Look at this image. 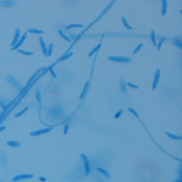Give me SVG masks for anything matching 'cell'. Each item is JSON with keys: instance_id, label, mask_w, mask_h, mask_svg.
I'll return each mask as SVG.
<instances>
[{"instance_id": "obj_1", "label": "cell", "mask_w": 182, "mask_h": 182, "mask_svg": "<svg viewBox=\"0 0 182 182\" xmlns=\"http://www.w3.org/2000/svg\"><path fill=\"white\" fill-rule=\"evenodd\" d=\"M108 59L114 62H120V63H131L132 60L127 57H120V56H109Z\"/></svg>"}, {"instance_id": "obj_2", "label": "cell", "mask_w": 182, "mask_h": 182, "mask_svg": "<svg viewBox=\"0 0 182 182\" xmlns=\"http://www.w3.org/2000/svg\"><path fill=\"white\" fill-rule=\"evenodd\" d=\"M52 128H53L52 127H46V128H43V129H40V130H36V131L31 132V133H30V135L38 136V135H40V134H43V133H48V132L51 131Z\"/></svg>"}, {"instance_id": "obj_3", "label": "cell", "mask_w": 182, "mask_h": 182, "mask_svg": "<svg viewBox=\"0 0 182 182\" xmlns=\"http://www.w3.org/2000/svg\"><path fill=\"white\" fill-rule=\"evenodd\" d=\"M33 177H34V175H33V174H20V175H17V176H16V177H14V178H13V181L17 182V181H19V180H22L31 179V178H33Z\"/></svg>"}, {"instance_id": "obj_4", "label": "cell", "mask_w": 182, "mask_h": 182, "mask_svg": "<svg viewBox=\"0 0 182 182\" xmlns=\"http://www.w3.org/2000/svg\"><path fill=\"white\" fill-rule=\"evenodd\" d=\"M81 157H82V158H83V163H84L86 174H87V175H89V174H90V166H89V160H88L87 156H86L85 154H81Z\"/></svg>"}, {"instance_id": "obj_5", "label": "cell", "mask_w": 182, "mask_h": 182, "mask_svg": "<svg viewBox=\"0 0 182 182\" xmlns=\"http://www.w3.org/2000/svg\"><path fill=\"white\" fill-rule=\"evenodd\" d=\"M26 37H27V32L23 33V36H22V37H20V39H19V41L17 42V44H16L14 47H12V50H16V49H18L19 47H20L22 44H23V42H24V40H25Z\"/></svg>"}, {"instance_id": "obj_6", "label": "cell", "mask_w": 182, "mask_h": 182, "mask_svg": "<svg viewBox=\"0 0 182 182\" xmlns=\"http://www.w3.org/2000/svg\"><path fill=\"white\" fill-rule=\"evenodd\" d=\"M160 76H161V70H158L155 73V76H154V83H153V89L154 90L157 88V85H158V83H159L160 80Z\"/></svg>"}, {"instance_id": "obj_7", "label": "cell", "mask_w": 182, "mask_h": 182, "mask_svg": "<svg viewBox=\"0 0 182 182\" xmlns=\"http://www.w3.org/2000/svg\"><path fill=\"white\" fill-rule=\"evenodd\" d=\"M7 78H8V80L10 81V82H11V83H12L13 85H15L16 87H17V89H19V90L21 91V92H23V88H22V86H21V85H20V83H17V81L15 80V79L13 78V77H11V76H7Z\"/></svg>"}, {"instance_id": "obj_8", "label": "cell", "mask_w": 182, "mask_h": 182, "mask_svg": "<svg viewBox=\"0 0 182 182\" xmlns=\"http://www.w3.org/2000/svg\"><path fill=\"white\" fill-rule=\"evenodd\" d=\"M20 39V30L19 29H17L16 30V33H15V36H14V39L12 41V43H11V46L14 47L16 44L17 43V42Z\"/></svg>"}, {"instance_id": "obj_9", "label": "cell", "mask_w": 182, "mask_h": 182, "mask_svg": "<svg viewBox=\"0 0 182 182\" xmlns=\"http://www.w3.org/2000/svg\"><path fill=\"white\" fill-rule=\"evenodd\" d=\"M39 42H40L41 48H42V52H43L44 56H48V49H47V46H46V44H45V42H44V41H43V39H42V37H40V38H39Z\"/></svg>"}, {"instance_id": "obj_10", "label": "cell", "mask_w": 182, "mask_h": 182, "mask_svg": "<svg viewBox=\"0 0 182 182\" xmlns=\"http://www.w3.org/2000/svg\"><path fill=\"white\" fill-rule=\"evenodd\" d=\"M89 82L88 81L87 83H86V84H85L84 88H83V92H82V94H81L80 95V100H83V98L85 97V95H86V94H87L88 92V89H89Z\"/></svg>"}, {"instance_id": "obj_11", "label": "cell", "mask_w": 182, "mask_h": 182, "mask_svg": "<svg viewBox=\"0 0 182 182\" xmlns=\"http://www.w3.org/2000/svg\"><path fill=\"white\" fill-rule=\"evenodd\" d=\"M7 145L10 147H19L21 146V144L18 141H13V140L7 141Z\"/></svg>"}, {"instance_id": "obj_12", "label": "cell", "mask_w": 182, "mask_h": 182, "mask_svg": "<svg viewBox=\"0 0 182 182\" xmlns=\"http://www.w3.org/2000/svg\"><path fill=\"white\" fill-rule=\"evenodd\" d=\"M151 40H152L153 44L156 46V45H157V42H156V36H155V32H154V30H152V31H151Z\"/></svg>"}, {"instance_id": "obj_13", "label": "cell", "mask_w": 182, "mask_h": 182, "mask_svg": "<svg viewBox=\"0 0 182 182\" xmlns=\"http://www.w3.org/2000/svg\"><path fill=\"white\" fill-rule=\"evenodd\" d=\"M28 32H30V33H35V34H42V33H44L43 30H36V29H29V30H28Z\"/></svg>"}, {"instance_id": "obj_14", "label": "cell", "mask_w": 182, "mask_h": 182, "mask_svg": "<svg viewBox=\"0 0 182 182\" xmlns=\"http://www.w3.org/2000/svg\"><path fill=\"white\" fill-rule=\"evenodd\" d=\"M100 48H101V43H99V44H98L97 46L95 47V48H94V49H92V51H91L90 53L89 54V56H93L94 54L95 53V52H97V51L99 50Z\"/></svg>"}, {"instance_id": "obj_15", "label": "cell", "mask_w": 182, "mask_h": 182, "mask_svg": "<svg viewBox=\"0 0 182 182\" xmlns=\"http://www.w3.org/2000/svg\"><path fill=\"white\" fill-rule=\"evenodd\" d=\"M97 170H98V171L101 172V173H102V174H103V175H105V177H106V178H108V179L110 178L109 174H108V173L107 171H105L104 169H102V168H101V167H97Z\"/></svg>"}, {"instance_id": "obj_16", "label": "cell", "mask_w": 182, "mask_h": 182, "mask_svg": "<svg viewBox=\"0 0 182 182\" xmlns=\"http://www.w3.org/2000/svg\"><path fill=\"white\" fill-rule=\"evenodd\" d=\"M28 109H29V107H26V108H24L23 110H21L20 112H18L17 114H15V117H16V118H17V117H19V116H22V115H23L24 113H26V111H27Z\"/></svg>"}, {"instance_id": "obj_17", "label": "cell", "mask_w": 182, "mask_h": 182, "mask_svg": "<svg viewBox=\"0 0 182 182\" xmlns=\"http://www.w3.org/2000/svg\"><path fill=\"white\" fill-rule=\"evenodd\" d=\"M121 89L124 93H127V86H126V83L124 79H121Z\"/></svg>"}, {"instance_id": "obj_18", "label": "cell", "mask_w": 182, "mask_h": 182, "mask_svg": "<svg viewBox=\"0 0 182 182\" xmlns=\"http://www.w3.org/2000/svg\"><path fill=\"white\" fill-rule=\"evenodd\" d=\"M17 51H18L19 53L21 54H23V55H27V56H30V55H33V52L32 51H25V50H23V49H17Z\"/></svg>"}, {"instance_id": "obj_19", "label": "cell", "mask_w": 182, "mask_h": 182, "mask_svg": "<svg viewBox=\"0 0 182 182\" xmlns=\"http://www.w3.org/2000/svg\"><path fill=\"white\" fill-rule=\"evenodd\" d=\"M122 22H123V23H124V25H125V27L127 28V30H132V29H133V28H132L131 26H130V25L128 24V23L127 22V20H126V18H125L124 17H122Z\"/></svg>"}, {"instance_id": "obj_20", "label": "cell", "mask_w": 182, "mask_h": 182, "mask_svg": "<svg viewBox=\"0 0 182 182\" xmlns=\"http://www.w3.org/2000/svg\"><path fill=\"white\" fill-rule=\"evenodd\" d=\"M163 5H162V15H165L166 12H167V1H163Z\"/></svg>"}, {"instance_id": "obj_21", "label": "cell", "mask_w": 182, "mask_h": 182, "mask_svg": "<svg viewBox=\"0 0 182 182\" xmlns=\"http://www.w3.org/2000/svg\"><path fill=\"white\" fill-rule=\"evenodd\" d=\"M167 134L169 137H171V138H173V139H175V140H180L181 139V137L180 136H177V135H174V134H173V133H168V132H167Z\"/></svg>"}, {"instance_id": "obj_22", "label": "cell", "mask_w": 182, "mask_h": 182, "mask_svg": "<svg viewBox=\"0 0 182 182\" xmlns=\"http://www.w3.org/2000/svg\"><path fill=\"white\" fill-rule=\"evenodd\" d=\"M58 32H59V34L61 35V36H63V37L64 39H65V40H67V41H68V42H70V39L68 37V36H66L65 34H64L63 32V30H58Z\"/></svg>"}, {"instance_id": "obj_23", "label": "cell", "mask_w": 182, "mask_h": 182, "mask_svg": "<svg viewBox=\"0 0 182 182\" xmlns=\"http://www.w3.org/2000/svg\"><path fill=\"white\" fill-rule=\"evenodd\" d=\"M73 27H83V25L82 24H79V23H74V24H70V25L67 26V30H70V29H71V28Z\"/></svg>"}, {"instance_id": "obj_24", "label": "cell", "mask_w": 182, "mask_h": 182, "mask_svg": "<svg viewBox=\"0 0 182 182\" xmlns=\"http://www.w3.org/2000/svg\"><path fill=\"white\" fill-rule=\"evenodd\" d=\"M72 55H73V52H69V53H67V54H66V55H64L62 57V58H61V60H63H63L68 59V58H70V57L71 56H72Z\"/></svg>"}, {"instance_id": "obj_25", "label": "cell", "mask_w": 182, "mask_h": 182, "mask_svg": "<svg viewBox=\"0 0 182 182\" xmlns=\"http://www.w3.org/2000/svg\"><path fill=\"white\" fill-rule=\"evenodd\" d=\"M53 51V43H50L49 46V49H48V56H50Z\"/></svg>"}, {"instance_id": "obj_26", "label": "cell", "mask_w": 182, "mask_h": 182, "mask_svg": "<svg viewBox=\"0 0 182 182\" xmlns=\"http://www.w3.org/2000/svg\"><path fill=\"white\" fill-rule=\"evenodd\" d=\"M142 45H143V43H140V44L138 45V46L135 48V49H134V51H133V54H136V53H137L138 51H139V50L140 49V48L142 47Z\"/></svg>"}, {"instance_id": "obj_27", "label": "cell", "mask_w": 182, "mask_h": 182, "mask_svg": "<svg viewBox=\"0 0 182 182\" xmlns=\"http://www.w3.org/2000/svg\"><path fill=\"white\" fill-rule=\"evenodd\" d=\"M122 113H123V109H120L118 112L116 113V114L114 115V117H115V118H119V117L121 116V114H122Z\"/></svg>"}, {"instance_id": "obj_28", "label": "cell", "mask_w": 182, "mask_h": 182, "mask_svg": "<svg viewBox=\"0 0 182 182\" xmlns=\"http://www.w3.org/2000/svg\"><path fill=\"white\" fill-rule=\"evenodd\" d=\"M36 98H37V101H38V102H40L41 101H42V100H41L40 91H39V90H37V91H36Z\"/></svg>"}, {"instance_id": "obj_29", "label": "cell", "mask_w": 182, "mask_h": 182, "mask_svg": "<svg viewBox=\"0 0 182 182\" xmlns=\"http://www.w3.org/2000/svg\"><path fill=\"white\" fill-rule=\"evenodd\" d=\"M127 85H128L130 88H133V89H138V88H139V86H137V85H135V84H133V83H127Z\"/></svg>"}, {"instance_id": "obj_30", "label": "cell", "mask_w": 182, "mask_h": 182, "mask_svg": "<svg viewBox=\"0 0 182 182\" xmlns=\"http://www.w3.org/2000/svg\"><path fill=\"white\" fill-rule=\"evenodd\" d=\"M49 70H50V72H51V74H52V76H54V77H55V78H56V77H57V76H56V73L54 72V70H52V67H49Z\"/></svg>"}, {"instance_id": "obj_31", "label": "cell", "mask_w": 182, "mask_h": 182, "mask_svg": "<svg viewBox=\"0 0 182 182\" xmlns=\"http://www.w3.org/2000/svg\"><path fill=\"white\" fill-rule=\"evenodd\" d=\"M165 41V39H161V42H159V44H158V49H161V45H162V43H163V42Z\"/></svg>"}, {"instance_id": "obj_32", "label": "cell", "mask_w": 182, "mask_h": 182, "mask_svg": "<svg viewBox=\"0 0 182 182\" xmlns=\"http://www.w3.org/2000/svg\"><path fill=\"white\" fill-rule=\"evenodd\" d=\"M68 130H69V124H66L65 127H64V134H67Z\"/></svg>"}, {"instance_id": "obj_33", "label": "cell", "mask_w": 182, "mask_h": 182, "mask_svg": "<svg viewBox=\"0 0 182 182\" xmlns=\"http://www.w3.org/2000/svg\"><path fill=\"white\" fill-rule=\"evenodd\" d=\"M128 110H129V111H130V112H132V113H133V114H134L135 116H137V117L139 116V115H138V114H137V113H136L135 111H134V110L133 109V108H128Z\"/></svg>"}, {"instance_id": "obj_34", "label": "cell", "mask_w": 182, "mask_h": 182, "mask_svg": "<svg viewBox=\"0 0 182 182\" xmlns=\"http://www.w3.org/2000/svg\"><path fill=\"white\" fill-rule=\"evenodd\" d=\"M5 128H6V127H5V126H2V127H0V132L4 131Z\"/></svg>"}, {"instance_id": "obj_35", "label": "cell", "mask_w": 182, "mask_h": 182, "mask_svg": "<svg viewBox=\"0 0 182 182\" xmlns=\"http://www.w3.org/2000/svg\"><path fill=\"white\" fill-rule=\"evenodd\" d=\"M98 182H102V181H101L100 180H98ZM102 182H103V181H102Z\"/></svg>"}]
</instances>
